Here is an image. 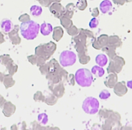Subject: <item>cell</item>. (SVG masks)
I'll use <instances>...</instances> for the list:
<instances>
[{
    "label": "cell",
    "mask_w": 132,
    "mask_h": 130,
    "mask_svg": "<svg viewBox=\"0 0 132 130\" xmlns=\"http://www.w3.org/2000/svg\"><path fill=\"white\" fill-rule=\"evenodd\" d=\"M121 130H132V128L128 127V126H124V127L121 129Z\"/></svg>",
    "instance_id": "obj_15"
},
{
    "label": "cell",
    "mask_w": 132,
    "mask_h": 130,
    "mask_svg": "<svg viewBox=\"0 0 132 130\" xmlns=\"http://www.w3.org/2000/svg\"><path fill=\"white\" fill-rule=\"evenodd\" d=\"M127 86H128V88H130V89H132V80H130V81H128L127 82Z\"/></svg>",
    "instance_id": "obj_14"
},
{
    "label": "cell",
    "mask_w": 132,
    "mask_h": 130,
    "mask_svg": "<svg viewBox=\"0 0 132 130\" xmlns=\"http://www.w3.org/2000/svg\"><path fill=\"white\" fill-rule=\"evenodd\" d=\"M0 26H1V29L3 32H9L12 30L13 27H14V25L12 23V22L9 19V18H4L2 20L1 23H0Z\"/></svg>",
    "instance_id": "obj_5"
},
{
    "label": "cell",
    "mask_w": 132,
    "mask_h": 130,
    "mask_svg": "<svg viewBox=\"0 0 132 130\" xmlns=\"http://www.w3.org/2000/svg\"><path fill=\"white\" fill-rule=\"evenodd\" d=\"M40 25L33 20L22 22L20 25V32L22 36L27 40L36 39L39 34Z\"/></svg>",
    "instance_id": "obj_1"
},
{
    "label": "cell",
    "mask_w": 132,
    "mask_h": 130,
    "mask_svg": "<svg viewBox=\"0 0 132 130\" xmlns=\"http://www.w3.org/2000/svg\"><path fill=\"white\" fill-rule=\"evenodd\" d=\"M98 25H99V21H98V19L96 18H93L90 20V22H89V25H90V27L91 29H94V28L97 27Z\"/></svg>",
    "instance_id": "obj_13"
},
{
    "label": "cell",
    "mask_w": 132,
    "mask_h": 130,
    "mask_svg": "<svg viewBox=\"0 0 132 130\" xmlns=\"http://www.w3.org/2000/svg\"><path fill=\"white\" fill-rule=\"evenodd\" d=\"M95 61H96V63L99 66L104 67V66H105L107 65L108 59L106 55H104V54H99V55H97L96 56Z\"/></svg>",
    "instance_id": "obj_8"
},
{
    "label": "cell",
    "mask_w": 132,
    "mask_h": 130,
    "mask_svg": "<svg viewBox=\"0 0 132 130\" xmlns=\"http://www.w3.org/2000/svg\"><path fill=\"white\" fill-rule=\"evenodd\" d=\"M48 130H60L59 128H56V127H51V128H49Z\"/></svg>",
    "instance_id": "obj_16"
},
{
    "label": "cell",
    "mask_w": 132,
    "mask_h": 130,
    "mask_svg": "<svg viewBox=\"0 0 132 130\" xmlns=\"http://www.w3.org/2000/svg\"><path fill=\"white\" fill-rule=\"evenodd\" d=\"M110 96H111V93L108 90H103V91H101V93H100V95H99V97L101 99H107Z\"/></svg>",
    "instance_id": "obj_12"
},
{
    "label": "cell",
    "mask_w": 132,
    "mask_h": 130,
    "mask_svg": "<svg viewBox=\"0 0 132 130\" xmlns=\"http://www.w3.org/2000/svg\"><path fill=\"white\" fill-rule=\"evenodd\" d=\"M82 108L87 114H96L99 110V102L94 97H87L84 99Z\"/></svg>",
    "instance_id": "obj_3"
},
{
    "label": "cell",
    "mask_w": 132,
    "mask_h": 130,
    "mask_svg": "<svg viewBox=\"0 0 132 130\" xmlns=\"http://www.w3.org/2000/svg\"><path fill=\"white\" fill-rule=\"evenodd\" d=\"M43 9L41 8V6L39 5H32L30 8V13L32 15L36 17V16H39L42 14Z\"/></svg>",
    "instance_id": "obj_10"
},
{
    "label": "cell",
    "mask_w": 132,
    "mask_h": 130,
    "mask_svg": "<svg viewBox=\"0 0 132 130\" xmlns=\"http://www.w3.org/2000/svg\"><path fill=\"white\" fill-rule=\"evenodd\" d=\"M91 72L93 75L96 76L97 77H102L104 75V70L101 66H94L91 69Z\"/></svg>",
    "instance_id": "obj_9"
},
{
    "label": "cell",
    "mask_w": 132,
    "mask_h": 130,
    "mask_svg": "<svg viewBox=\"0 0 132 130\" xmlns=\"http://www.w3.org/2000/svg\"><path fill=\"white\" fill-rule=\"evenodd\" d=\"M39 31L43 35H48L53 32V25L50 23L43 22L40 25Z\"/></svg>",
    "instance_id": "obj_7"
},
{
    "label": "cell",
    "mask_w": 132,
    "mask_h": 130,
    "mask_svg": "<svg viewBox=\"0 0 132 130\" xmlns=\"http://www.w3.org/2000/svg\"><path fill=\"white\" fill-rule=\"evenodd\" d=\"M59 61L63 67L71 66L77 61V55L72 51L64 50L60 53Z\"/></svg>",
    "instance_id": "obj_4"
},
{
    "label": "cell",
    "mask_w": 132,
    "mask_h": 130,
    "mask_svg": "<svg viewBox=\"0 0 132 130\" xmlns=\"http://www.w3.org/2000/svg\"><path fill=\"white\" fill-rule=\"evenodd\" d=\"M2 130H6V129H5V128H3V129H2Z\"/></svg>",
    "instance_id": "obj_17"
},
{
    "label": "cell",
    "mask_w": 132,
    "mask_h": 130,
    "mask_svg": "<svg viewBox=\"0 0 132 130\" xmlns=\"http://www.w3.org/2000/svg\"><path fill=\"white\" fill-rule=\"evenodd\" d=\"M75 80L77 83L81 87H89L94 81L93 74L91 71L87 69H79L75 73Z\"/></svg>",
    "instance_id": "obj_2"
},
{
    "label": "cell",
    "mask_w": 132,
    "mask_h": 130,
    "mask_svg": "<svg viewBox=\"0 0 132 130\" xmlns=\"http://www.w3.org/2000/svg\"><path fill=\"white\" fill-rule=\"evenodd\" d=\"M38 121L39 122L40 124L45 125L48 122V117L46 113H41L38 116Z\"/></svg>",
    "instance_id": "obj_11"
},
{
    "label": "cell",
    "mask_w": 132,
    "mask_h": 130,
    "mask_svg": "<svg viewBox=\"0 0 132 130\" xmlns=\"http://www.w3.org/2000/svg\"><path fill=\"white\" fill-rule=\"evenodd\" d=\"M112 8V2L110 0H104L100 4V10L103 14H106Z\"/></svg>",
    "instance_id": "obj_6"
}]
</instances>
